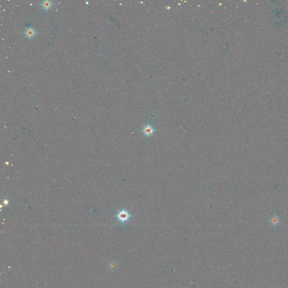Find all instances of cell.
Instances as JSON below:
<instances>
[{
    "mask_svg": "<svg viewBox=\"0 0 288 288\" xmlns=\"http://www.w3.org/2000/svg\"><path fill=\"white\" fill-rule=\"evenodd\" d=\"M117 218L122 222H125L127 221L131 216L129 214V213L125 210H122L117 215Z\"/></svg>",
    "mask_w": 288,
    "mask_h": 288,
    "instance_id": "cell-1",
    "label": "cell"
},
{
    "mask_svg": "<svg viewBox=\"0 0 288 288\" xmlns=\"http://www.w3.org/2000/svg\"><path fill=\"white\" fill-rule=\"evenodd\" d=\"M24 34L27 38L31 39L36 36L37 30L33 27H28L25 30V31L24 32Z\"/></svg>",
    "mask_w": 288,
    "mask_h": 288,
    "instance_id": "cell-2",
    "label": "cell"
},
{
    "mask_svg": "<svg viewBox=\"0 0 288 288\" xmlns=\"http://www.w3.org/2000/svg\"><path fill=\"white\" fill-rule=\"evenodd\" d=\"M54 5V2L52 1H49V0H44V1H42V2L41 3V6L43 8L44 11H45V12L49 11V10L50 9L51 7Z\"/></svg>",
    "mask_w": 288,
    "mask_h": 288,
    "instance_id": "cell-3",
    "label": "cell"
},
{
    "mask_svg": "<svg viewBox=\"0 0 288 288\" xmlns=\"http://www.w3.org/2000/svg\"><path fill=\"white\" fill-rule=\"evenodd\" d=\"M155 130L154 129V128L150 124H148L145 126L143 130V132L144 133V135L149 137L151 136L153 133L155 132Z\"/></svg>",
    "mask_w": 288,
    "mask_h": 288,
    "instance_id": "cell-4",
    "label": "cell"
},
{
    "mask_svg": "<svg viewBox=\"0 0 288 288\" xmlns=\"http://www.w3.org/2000/svg\"><path fill=\"white\" fill-rule=\"evenodd\" d=\"M280 218L277 216H273L270 219V222L273 226L278 225L280 223Z\"/></svg>",
    "mask_w": 288,
    "mask_h": 288,
    "instance_id": "cell-5",
    "label": "cell"
}]
</instances>
